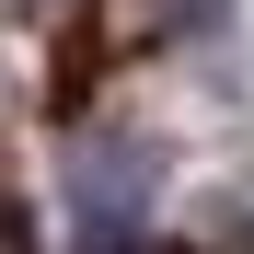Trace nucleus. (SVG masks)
I'll return each mask as SVG.
<instances>
[{
	"mask_svg": "<svg viewBox=\"0 0 254 254\" xmlns=\"http://www.w3.org/2000/svg\"><path fill=\"white\" fill-rule=\"evenodd\" d=\"M0 254H35V231H23V208L0 196Z\"/></svg>",
	"mask_w": 254,
	"mask_h": 254,
	"instance_id": "1",
	"label": "nucleus"
}]
</instances>
